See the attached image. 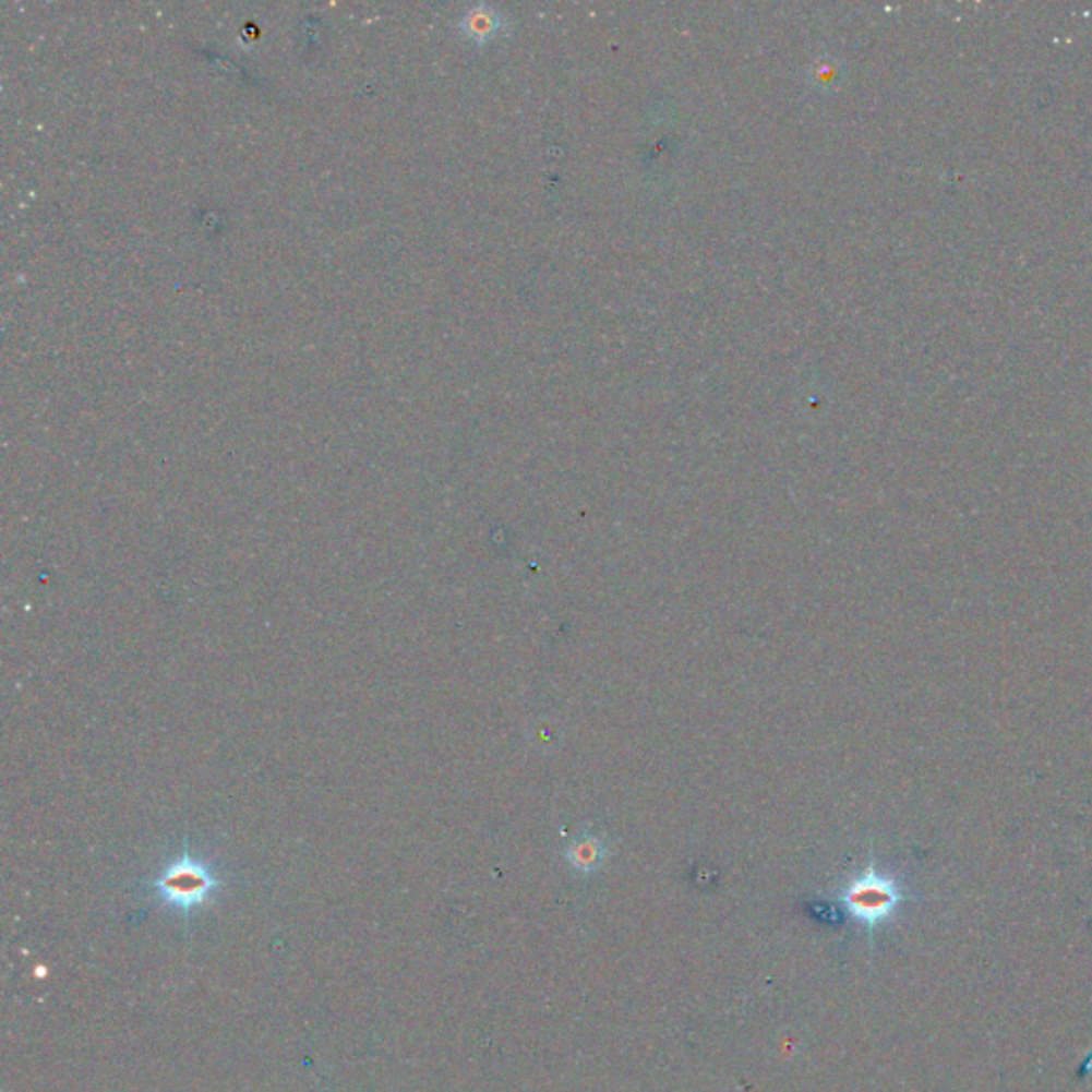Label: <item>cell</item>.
<instances>
[{
    "mask_svg": "<svg viewBox=\"0 0 1092 1092\" xmlns=\"http://www.w3.org/2000/svg\"><path fill=\"white\" fill-rule=\"evenodd\" d=\"M837 899L855 922L873 931L895 915L904 895L901 884L892 875L881 873L875 860H871L866 868H862L839 888Z\"/></svg>",
    "mask_w": 1092,
    "mask_h": 1092,
    "instance_id": "6da1fadb",
    "label": "cell"
},
{
    "mask_svg": "<svg viewBox=\"0 0 1092 1092\" xmlns=\"http://www.w3.org/2000/svg\"><path fill=\"white\" fill-rule=\"evenodd\" d=\"M212 888H214L212 873L203 864L192 860L171 864L158 881V890L165 895V899L180 907H192L203 901L212 892Z\"/></svg>",
    "mask_w": 1092,
    "mask_h": 1092,
    "instance_id": "7a4b0ae2",
    "label": "cell"
},
{
    "mask_svg": "<svg viewBox=\"0 0 1092 1092\" xmlns=\"http://www.w3.org/2000/svg\"><path fill=\"white\" fill-rule=\"evenodd\" d=\"M604 857H607V845L596 835L578 837L576 841H572L571 848L566 852L568 864L576 873H583V875L596 873L604 864Z\"/></svg>",
    "mask_w": 1092,
    "mask_h": 1092,
    "instance_id": "3957f363",
    "label": "cell"
},
{
    "mask_svg": "<svg viewBox=\"0 0 1092 1092\" xmlns=\"http://www.w3.org/2000/svg\"><path fill=\"white\" fill-rule=\"evenodd\" d=\"M504 26H506L504 15L487 4H478L475 9H470L461 20L464 33L478 44L493 39L497 33L504 31Z\"/></svg>",
    "mask_w": 1092,
    "mask_h": 1092,
    "instance_id": "277c9868",
    "label": "cell"
}]
</instances>
